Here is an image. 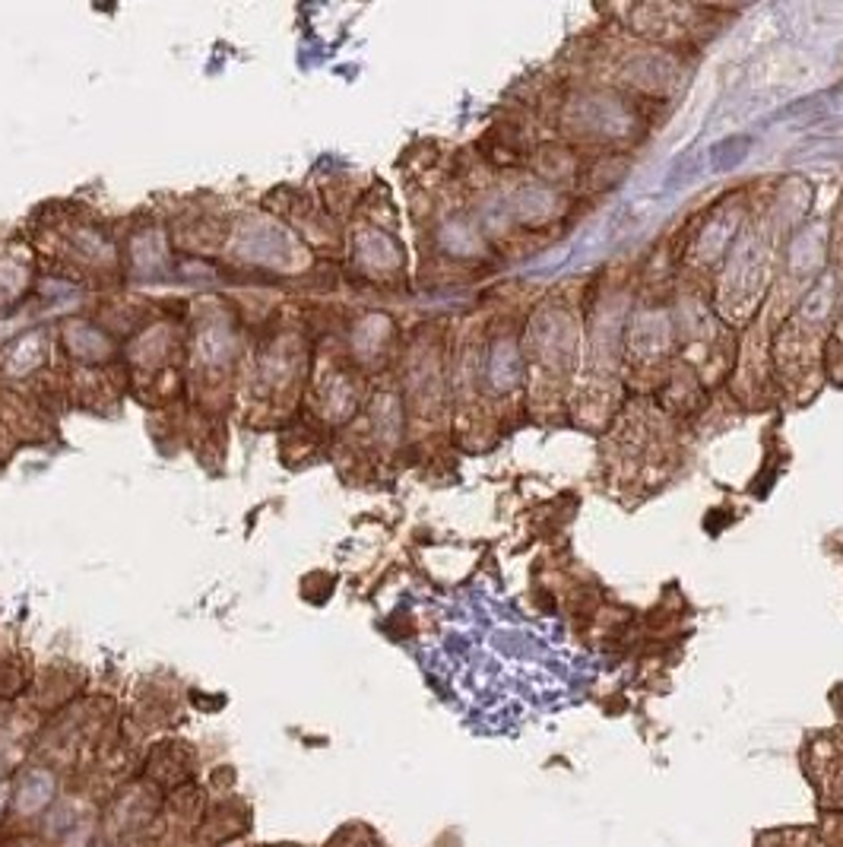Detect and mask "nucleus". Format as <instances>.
I'll return each instance as SVG.
<instances>
[{"mask_svg":"<svg viewBox=\"0 0 843 847\" xmlns=\"http://www.w3.org/2000/svg\"><path fill=\"white\" fill-rule=\"evenodd\" d=\"M191 775H194V752L184 749L181 743L156 746L149 752L146 771H143V778L156 790H162V794H168V790H175L181 784H191Z\"/></svg>","mask_w":843,"mask_h":847,"instance_id":"obj_1","label":"nucleus"},{"mask_svg":"<svg viewBox=\"0 0 843 847\" xmlns=\"http://www.w3.org/2000/svg\"><path fill=\"white\" fill-rule=\"evenodd\" d=\"M248 828V809L238 800L232 803H219L213 809H206V816L197 825V838H203L210 847L229 841L235 835H241Z\"/></svg>","mask_w":843,"mask_h":847,"instance_id":"obj_2","label":"nucleus"},{"mask_svg":"<svg viewBox=\"0 0 843 847\" xmlns=\"http://www.w3.org/2000/svg\"><path fill=\"white\" fill-rule=\"evenodd\" d=\"M162 813L168 822H175L181 828H197L200 819L206 816V790L197 787L194 781L168 790L162 800Z\"/></svg>","mask_w":843,"mask_h":847,"instance_id":"obj_3","label":"nucleus"},{"mask_svg":"<svg viewBox=\"0 0 843 847\" xmlns=\"http://www.w3.org/2000/svg\"><path fill=\"white\" fill-rule=\"evenodd\" d=\"M748 150H752V137H742V134L726 137L710 150V165H714L717 172H729L748 156Z\"/></svg>","mask_w":843,"mask_h":847,"instance_id":"obj_4","label":"nucleus"}]
</instances>
